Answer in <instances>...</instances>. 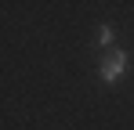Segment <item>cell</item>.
<instances>
[{"label":"cell","mask_w":134,"mask_h":130,"mask_svg":"<svg viewBox=\"0 0 134 130\" xmlns=\"http://www.w3.org/2000/svg\"><path fill=\"white\" fill-rule=\"evenodd\" d=\"M112 40H116V36H112V25H109V22H102V25H98V47L112 51Z\"/></svg>","instance_id":"7a4b0ae2"},{"label":"cell","mask_w":134,"mask_h":130,"mask_svg":"<svg viewBox=\"0 0 134 130\" xmlns=\"http://www.w3.org/2000/svg\"><path fill=\"white\" fill-rule=\"evenodd\" d=\"M127 65H131V54H127L123 47L105 51L102 62H98V76H102V83H120V80L127 76Z\"/></svg>","instance_id":"6da1fadb"}]
</instances>
